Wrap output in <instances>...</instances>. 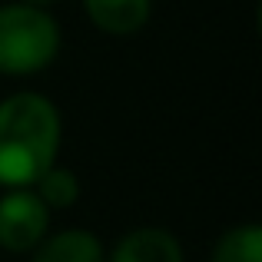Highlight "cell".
Segmentation results:
<instances>
[{
    "label": "cell",
    "mask_w": 262,
    "mask_h": 262,
    "mask_svg": "<svg viewBox=\"0 0 262 262\" xmlns=\"http://www.w3.org/2000/svg\"><path fill=\"white\" fill-rule=\"evenodd\" d=\"M63 120L50 96L20 90L0 100V186L30 189L57 163Z\"/></svg>",
    "instance_id": "6da1fadb"
},
{
    "label": "cell",
    "mask_w": 262,
    "mask_h": 262,
    "mask_svg": "<svg viewBox=\"0 0 262 262\" xmlns=\"http://www.w3.org/2000/svg\"><path fill=\"white\" fill-rule=\"evenodd\" d=\"M63 30L47 7L0 4V73L4 77H33L60 57Z\"/></svg>",
    "instance_id": "7a4b0ae2"
},
{
    "label": "cell",
    "mask_w": 262,
    "mask_h": 262,
    "mask_svg": "<svg viewBox=\"0 0 262 262\" xmlns=\"http://www.w3.org/2000/svg\"><path fill=\"white\" fill-rule=\"evenodd\" d=\"M50 232V209L33 189H7L0 196V249L24 256Z\"/></svg>",
    "instance_id": "3957f363"
},
{
    "label": "cell",
    "mask_w": 262,
    "mask_h": 262,
    "mask_svg": "<svg viewBox=\"0 0 262 262\" xmlns=\"http://www.w3.org/2000/svg\"><path fill=\"white\" fill-rule=\"evenodd\" d=\"M106 262H186L183 243L163 226H136L106 252Z\"/></svg>",
    "instance_id": "277c9868"
},
{
    "label": "cell",
    "mask_w": 262,
    "mask_h": 262,
    "mask_svg": "<svg viewBox=\"0 0 262 262\" xmlns=\"http://www.w3.org/2000/svg\"><path fill=\"white\" fill-rule=\"evenodd\" d=\"M83 13L110 37H133L153 17V0H83Z\"/></svg>",
    "instance_id": "5b68a950"
},
{
    "label": "cell",
    "mask_w": 262,
    "mask_h": 262,
    "mask_svg": "<svg viewBox=\"0 0 262 262\" xmlns=\"http://www.w3.org/2000/svg\"><path fill=\"white\" fill-rule=\"evenodd\" d=\"M30 262H106V249L90 229H60L40 239Z\"/></svg>",
    "instance_id": "8992f818"
},
{
    "label": "cell",
    "mask_w": 262,
    "mask_h": 262,
    "mask_svg": "<svg viewBox=\"0 0 262 262\" xmlns=\"http://www.w3.org/2000/svg\"><path fill=\"white\" fill-rule=\"evenodd\" d=\"M209 262H262V226L239 223L226 229L212 246Z\"/></svg>",
    "instance_id": "52a82bcc"
},
{
    "label": "cell",
    "mask_w": 262,
    "mask_h": 262,
    "mask_svg": "<svg viewBox=\"0 0 262 262\" xmlns=\"http://www.w3.org/2000/svg\"><path fill=\"white\" fill-rule=\"evenodd\" d=\"M33 192L40 196V203L47 206V209H70L73 203L80 199V179L73 169H67V166H57L53 163L50 169H47L43 176L37 179V183L30 186Z\"/></svg>",
    "instance_id": "ba28073f"
},
{
    "label": "cell",
    "mask_w": 262,
    "mask_h": 262,
    "mask_svg": "<svg viewBox=\"0 0 262 262\" xmlns=\"http://www.w3.org/2000/svg\"><path fill=\"white\" fill-rule=\"evenodd\" d=\"M20 4H33V7H47L50 10V4H57V0H20Z\"/></svg>",
    "instance_id": "9c48e42d"
}]
</instances>
